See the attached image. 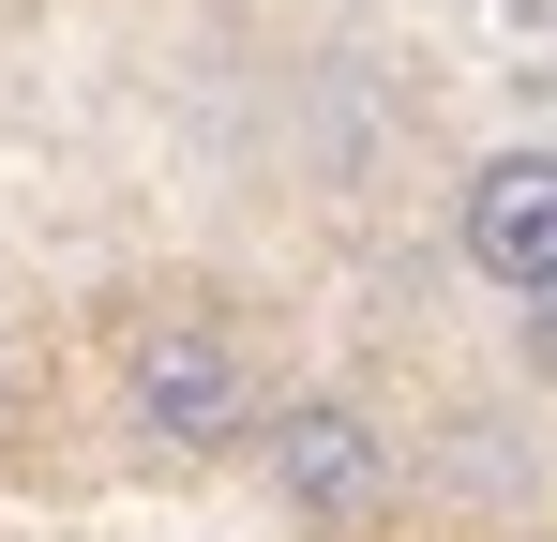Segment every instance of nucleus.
Here are the masks:
<instances>
[{
    "label": "nucleus",
    "instance_id": "nucleus-5",
    "mask_svg": "<svg viewBox=\"0 0 557 542\" xmlns=\"http://www.w3.org/2000/svg\"><path fill=\"white\" fill-rule=\"evenodd\" d=\"M0 422H15V377H0Z\"/></svg>",
    "mask_w": 557,
    "mask_h": 542
},
{
    "label": "nucleus",
    "instance_id": "nucleus-1",
    "mask_svg": "<svg viewBox=\"0 0 557 542\" xmlns=\"http://www.w3.org/2000/svg\"><path fill=\"white\" fill-rule=\"evenodd\" d=\"M272 377H257V332L242 317H211V301H151L136 332H121V422L166 452V467H257V438H272Z\"/></svg>",
    "mask_w": 557,
    "mask_h": 542
},
{
    "label": "nucleus",
    "instance_id": "nucleus-3",
    "mask_svg": "<svg viewBox=\"0 0 557 542\" xmlns=\"http://www.w3.org/2000/svg\"><path fill=\"white\" fill-rule=\"evenodd\" d=\"M453 257L482 286H512V301H543L557 286V151H482L453 196Z\"/></svg>",
    "mask_w": 557,
    "mask_h": 542
},
{
    "label": "nucleus",
    "instance_id": "nucleus-2",
    "mask_svg": "<svg viewBox=\"0 0 557 542\" xmlns=\"http://www.w3.org/2000/svg\"><path fill=\"white\" fill-rule=\"evenodd\" d=\"M257 482H272L286 528H317V542H376L392 513H407V438L376 422L362 392H286L272 438H257Z\"/></svg>",
    "mask_w": 557,
    "mask_h": 542
},
{
    "label": "nucleus",
    "instance_id": "nucleus-4",
    "mask_svg": "<svg viewBox=\"0 0 557 542\" xmlns=\"http://www.w3.org/2000/svg\"><path fill=\"white\" fill-rule=\"evenodd\" d=\"M528 361H543V377H557V286H543V301H528Z\"/></svg>",
    "mask_w": 557,
    "mask_h": 542
}]
</instances>
